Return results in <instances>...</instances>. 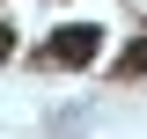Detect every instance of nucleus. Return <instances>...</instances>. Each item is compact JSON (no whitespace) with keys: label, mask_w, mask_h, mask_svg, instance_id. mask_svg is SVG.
<instances>
[{"label":"nucleus","mask_w":147,"mask_h":139,"mask_svg":"<svg viewBox=\"0 0 147 139\" xmlns=\"http://www.w3.org/2000/svg\"><path fill=\"white\" fill-rule=\"evenodd\" d=\"M0 59H7V22H0Z\"/></svg>","instance_id":"nucleus-2"},{"label":"nucleus","mask_w":147,"mask_h":139,"mask_svg":"<svg viewBox=\"0 0 147 139\" xmlns=\"http://www.w3.org/2000/svg\"><path fill=\"white\" fill-rule=\"evenodd\" d=\"M44 59H52V66H88V59H96V29H88V22L59 29L52 44H44Z\"/></svg>","instance_id":"nucleus-1"}]
</instances>
